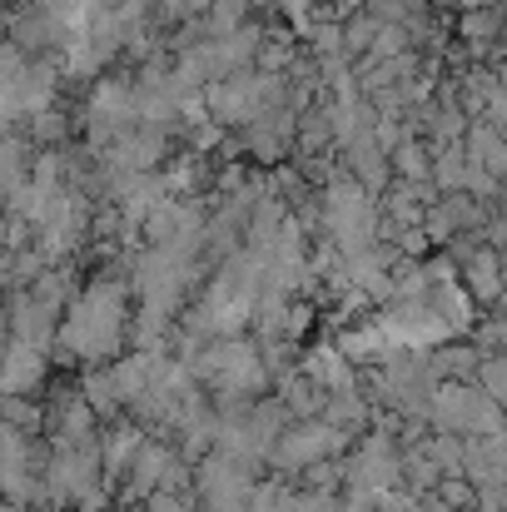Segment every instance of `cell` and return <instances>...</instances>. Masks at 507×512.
Listing matches in <instances>:
<instances>
[{"instance_id": "cell-2", "label": "cell", "mask_w": 507, "mask_h": 512, "mask_svg": "<svg viewBox=\"0 0 507 512\" xmlns=\"http://www.w3.org/2000/svg\"><path fill=\"white\" fill-rule=\"evenodd\" d=\"M5 45L20 50L25 60H45V55H55L65 45V30L55 25L50 10H40V5L25 0V5L5 10Z\"/></svg>"}, {"instance_id": "cell-15", "label": "cell", "mask_w": 507, "mask_h": 512, "mask_svg": "<svg viewBox=\"0 0 507 512\" xmlns=\"http://www.w3.org/2000/svg\"><path fill=\"white\" fill-rule=\"evenodd\" d=\"M160 5V15H165L169 25H184V20H199L204 10H209V0H155Z\"/></svg>"}, {"instance_id": "cell-8", "label": "cell", "mask_w": 507, "mask_h": 512, "mask_svg": "<svg viewBox=\"0 0 507 512\" xmlns=\"http://www.w3.org/2000/svg\"><path fill=\"white\" fill-rule=\"evenodd\" d=\"M294 60H299V40H294L284 25H264L259 50H254V70H259V75H284Z\"/></svg>"}, {"instance_id": "cell-14", "label": "cell", "mask_w": 507, "mask_h": 512, "mask_svg": "<svg viewBox=\"0 0 507 512\" xmlns=\"http://www.w3.org/2000/svg\"><path fill=\"white\" fill-rule=\"evenodd\" d=\"M219 145H224V130H219L214 120L189 125V155H209V150H219Z\"/></svg>"}, {"instance_id": "cell-5", "label": "cell", "mask_w": 507, "mask_h": 512, "mask_svg": "<svg viewBox=\"0 0 507 512\" xmlns=\"http://www.w3.org/2000/svg\"><path fill=\"white\" fill-rule=\"evenodd\" d=\"M294 110H264V115H254L249 125H239L244 130V150L254 155V160H284L289 155V145H294Z\"/></svg>"}, {"instance_id": "cell-12", "label": "cell", "mask_w": 507, "mask_h": 512, "mask_svg": "<svg viewBox=\"0 0 507 512\" xmlns=\"http://www.w3.org/2000/svg\"><path fill=\"white\" fill-rule=\"evenodd\" d=\"M463 170H468L463 145H443V150L428 160V179H438L443 189H463Z\"/></svg>"}, {"instance_id": "cell-16", "label": "cell", "mask_w": 507, "mask_h": 512, "mask_svg": "<svg viewBox=\"0 0 507 512\" xmlns=\"http://www.w3.org/2000/svg\"><path fill=\"white\" fill-rule=\"evenodd\" d=\"M249 10H274V0H244Z\"/></svg>"}, {"instance_id": "cell-9", "label": "cell", "mask_w": 507, "mask_h": 512, "mask_svg": "<svg viewBox=\"0 0 507 512\" xmlns=\"http://www.w3.org/2000/svg\"><path fill=\"white\" fill-rule=\"evenodd\" d=\"M20 130H25L30 145H40V150H65V140H70V115H65L60 105H50V110L30 115Z\"/></svg>"}, {"instance_id": "cell-11", "label": "cell", "mask_w": 507, "mask_h": 512, "mask_svg": "<svg viewBox=\"0 0 507 512\" xmlns=\"http://www.w3.org/2000/svg\"><path fill=\"white\" fill-rule=\"evenodd\" d=\"M244 20H249V5H244V0H209V10L199 15V25H204V35H209V40H219V35L239 30Z\"/></svg>"}, {"instance_id": "cell-3", "label": "cell", "mask_w": 507, "mask_h": 512, "mask_svg": "<svg viewBox=\"0 0 507 512\" xmlns=\"http://www.w3.org/2000/svg\"><path fill=\"white\" fill-rule=\"evenodd\" d=\"M199 105L204 115L219 125V130H239L254 120V70H239V75H224L214 85L199 90Z\"/></svg>"}, {"instance_id": "cell-7", "label": "cell", "mask_w": 507, "mask_h": 512, "mask_svg": "<svg viewBox=\"0 0 507 512\" xmlns=\"http://www.w3.org/2000/svg\"><path fill=\"white\" fill-rule=\"evenodd\" d=\"M343 165H348V179L353 184H363V189H383L388 184V155L363 135V140H353V145H343Z\"/></svg>"}, {"instance_id": "cell-1", "label": "cell", "mask_w": 507, "mask_h": 512, "mask_svg": "<svg viewBox=\"0 0 507 512\" xmlns=\"http://www.w3.org/2000/svg\"><path fill=\"white\" fill-rule=\"evenodd\" d=\"M80 130L90 135V150H105L110 140L135 130V85H130V75L90 80V95L80 105Z\"/></svg>"}, {"instance_id": "cell-17", "label": "cell", "mask_w": 507, "mask_h": 512, "mask_svg": "<svg viewBox=\"0 0 507 512\" xmlns=\"http://www.w3.org/2000/svg\"><path fill=\"white\" fill-rule=\"evenodd\" d=\"M15 5H25V0H15Z\"/></svg>"}, {"instance_id": "cell-13", "label": "cell", "mask_w": 507, "mask_h": 512, "mask_svg": "<svg viewBox=\"0 0 507 512\" xmlns=\"http://www.w3.org/2000/svg\"><path fill=\"white\" fill-rule=\"evenodd\" d=\"M413 45H408V30L403 25H378L373 30V45H368V55H358V60H398V55H408Z\"/></svg>"}, {"instance_id": "cell-6", "label": "cell", "mask_w": 507, "mask_h": 512, "mask_svg": "<svg viewBox=\"0 0 507 512\" xmlns=\"http://www.w3.org/2000/svg\"><path fill=\"white\" fill-rule=\"evenodd\" d=\"M463 155L478 165L483 174H503L507 165V145H503V130H493L488 120H468V130H463Z\"/></svg>"}, {"instance_id": "cell-4", "label": "cell", "mask_w": 507, "mask_h": 512, "mask_svg": "<svg viewBox=\"0 0 507 512\" xmlns=\"http://www.w3.org/2000/svg\"><path fill=\"white\" fill-rule=\"evenodd\" d=\"M100 155H105V174H150V170H160V160L169 155V135L165 130L135 125L120 140H110Z\"/></svg>"}, {"instance_id": "cell-10", "label": "cell", "mask_w": 507, "mask_h": 512, "mask_svg": "<svg viewBox=\"0 0 507 512\" xmlns=\"http://www.w3.org/2000/svg\"><path fill=\"white\" fill-rule=\"evenodd\" d=\"M388 170H398L403 184H423L428 179V145L418 135H408L398 150H388Z\"/></svg>"}]
</instances>
